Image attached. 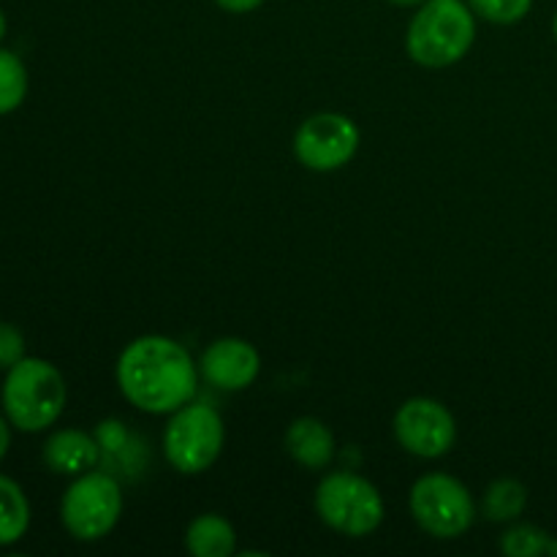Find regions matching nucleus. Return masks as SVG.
Wrapping results in <instances>:
<instances>
[{"instance_id": "nucleus-21", "label": "nucleus", "mask_w": 557, "mask_h": 557, "mask_svg": "<svg viewBox=\"0 0 557 557\" xmlns=\"http://www.w3.org/2000/svg\"><path fill=\"white\" fill-rule=\"evenodd\" d=\"M223 11H232V14H248V11L259 9L264 0H215Z\"/></svg>"}, {"instance_id": "nucleus-19", "label": "nucleus", "mask_w": 557, "mask_h": 557, "mask_svg": "<svg viewBox=\"0 0 557 557\" xmlns=\"http://www.w3.org/2000/svg\"><path fill=\"white\" fill-rule=\"evenodd\" d=\"M468 5L473 9V14L493 25H515V22L525 20L533 0H468Z\"/></svg>"}, {"instance_id": "nucleus-7", "label": "nucleus", "mask_w": 557, "mask_h": 557, "mask_svg": "<svg viewBox=\"0 0 557 557\" xmlns=\"http://www.w3.org/2000/svg\"><path fill=\"white\" fill-rule=\"evenodd\" d=\"M411 515L430 536L457 539L473 525L476 506L460 479L449 473H428L411 490Z\"/></svg>"}, {"instance_id": "nucleus-23", "label": "nucleus", "mask_w": 557, "mask_h": 557, "mask_svg": "<svg viewBox=\"0 0 557 557\" xmlns=\"http://www.w3.org/2000/svg\"><path fill=\"white\" fill-rule=\"evenodd\" d=\"M389 3H395V5H422L424 0H389Z\"/></svg>"}, {"instance_id": "nucleus-17", "label": "nucleus", "mask_w": 557, "mask_h": 557, "mask_svg": "<svg viewBox=\"0 0 557 557\" xmlns=\"http://www.w3.org/2000/svg\"><path fill=\"white\" fill-rule=\"evenodd\" d=\"M27 71L14 52L0 49V114H9L25 101Z\"/></svg>"}, {"instance_id": "nucleus-1", "label": "nucleus", "mask_w": 557, "mask_h": 557, "mask_svg": "<svg viewBox=\"0 0 557 557\" xmlns=\"http://www.w3.org/2000/svg\"><path fill=\"white\" fill-rule=\"evenodd\" d=\"M117 386L139 411L174 413L194 397L196 364L172 337H136L117 359Z\"/></svg>"}, {"instance_id": "nucleus-9", "label": "nucleus", "mask_w": 557, "mask_h": 557, "mask_svg": "<svg viewBox=\"0 0 557 557\" xmlns=\"http://www.w3.org/2000/svg\"><path fill=\"white\" fill-rule=\"evenodd\" d=\"M395 435L406 451L435 460L455 446L457 424L449 408L433 397H411L397 408Z\"/></svg>"}, {"instance_id": "nucleus-5", "label": "nucleus", "mask_w": 557, "mask_h": 557, "mask_svg": "<svg viewBox=\"0 0 557 557\" xmlns=\"http://www.w3.org/2000/svg\"><path fill=\"white\" fill-rule=\"evenodd\" d=\"M223 438H226V430L215 408L205 403H194V406L185 403L169 419L166 433H163V451L180 473L194 476V473L207 471L221 457Z\"/></svg>"}, {"instance_id": "nucleus-15", "label": "nucleus", "mask_w": 557, "mask_h": 557, "mask_svg": "<svg viewBox=\"0 0 557 557\" xmlns=\"http://www.w3.org/2000/svg\"><path fill=\"white\" fill-rule=\"evenodd\" d=\"M27 522H30V506L20 484L0 476V547L14 544L25 536Z\"/></svg>"}, {"instance_id": "nucleus-6", "label": "nucleus", "mask_w": 557, "mask_h": 557, "mask_svg": "<svg viewBox=\"0 0 557 557\" xmlns=\"http://www.w3.org/2000/svg\"><path fill=\"white\" fill-rule=\"evenodd\" d=\"M123 515V490L107 471L82 473L63 495L60 517L79 542H98L117 525Z\"/></svg>"}, {"instance_id": "nucleus-12", "label": "nucleus", "mask_w": 557, "mask_h": 557, "mask_svg": "<svg viewBox=\"0 0 557 557\" xmlns=\"http://www.w3.org/2000/svg\"><path fill=\"white\" fill-rule=\"evenodd\" d=\"M286 451L305 468H326L335 457V435L313 417L294 419L286 430Z\"/></svg>"}, {"instance_id": "nucleus-26", "label": "nucleus", "mask_w": 557, "mask_h": 557, "mask_svg": "<svg viewBox=\"0 0 557 557\" xmlns=\"http://www.w3.org/2000/svg\"><path fill=\"white\" fill-rule=\"evenodd\" d=\"M553 33H555V41H557V14H555V20H553Z\"/></svg>"}, {"instance_id": "nucleus-16", "label": "nucleus", "mask_w": 557, "mask_h": 557, "mask_svg": "<svg viewBox=\"0 0 557 557\" xmlns=\"http://www.w3.org/2000/svg\"><path fill=\"white\" fill-rule=\"evenodd\" d=\"M528 490L515 479H498L484 493V515L490 522H511L525 511Z\"/></svg>"}, {"instance_id": "nucleus-4", "label": "nucleus", "mask_w": 557, "mask_h": 557, "mask_svg": "<svg viewBox=\"0 0 557 557\" xmlns=\"http://www.w3.org/2000/svg\"><path fill=\"white\" fill-rule=\"evenodd\" d=\"M315 511L332 531L362 539L384 522V498L359 473L335 471L315 487Z\"/></svg>"}, {"instance_id": "nucleus-11", "label": "nucleus", "mask_w": 557, "mask_h": 557, "mask_svg": "<svg viewBox=\"0 0 557 557\" xmlns=\"http://www.w3.org/2000/svg\"><path fill=\"white\" fill-rule=\"evenodd\" d=\"M44 462L54 473L82 476L101 462V446L96 435H87L82 430H60L44 446Z\"/></svg>"}, {"instance_id": "nucleus-13", "label": "nucleus", "mask_w": 557, "mask_h": 557, "mask_svg": "<svg viewBox=\"0 0 557 557\" xmlns=\"http://www.w3.org/2000/svg\"><path fill=\"white\" fill-rule=\"evenodd\" d=\"M96 441L101 446V462H103V471L107 473H128L131 471H139L141 468V451L139 441L125 430V424L120 419H107L96 428Z\"/></svg>"}, {"instance_id": "nucleus-3", "label": "nucleus", "mask_w": 557, "mask_h": 557, "mask_svg": "<svg viewBox=\"0 0 557 557\" xmlns=\"http://www.w3.org/2000/svg\"><path fill=\"white\" fill-rule=\"evenodd\" d=\"M63 406V375L44 359L25 357L5 375L3 408L14 428L25 430V433H38L58 422Z\"/></svg>"}, {"instance_id": "nucleus-10", "label": "nucleus", "mask_w": 557, "mask_h": 557, "mask_svg": "<svg viewBox=\"0 0 557 557\" xmlns=\"http://www.w3.org/2000/svg\"><path fill=\"white\" fill-rule=\"evenodd\" d=\"M199 368L207 384H212L215 389L243 392L259 379L261 357L248 341L221 337L212 346H207V351L199 359Z\"/></svg>"}, {"instance_id": "nucleus-25", "label": "nucleus", "mask_w": 557, "mask_h": 557, "mask_svg": "<svg viewBox=\"0 0 557 557\" xmlns=\"http://www.w3.org/2000/svg\"><path fill=\"white\" fill-rule=\"evenodd\" d=\"M547 555H555L557 557V542L553 539V544H549V553Z\"/></svg>"}, {"instance_id": "nucleus-18", "label": "nucleus", "mask_w": 557, "mask_h": 557, "mask_svg": "<svg viewBox=\"0 0 557 557\" xmlns=\"http://www.w3.org/2000/svg\"><path fill=\"white\" fill-rule=\"evenodd\" d=\"M553 539L536 525H515L500 539V549L509 557H539L549 553Z\"/></svg>"}, {"instance_id": "nucleus-20", "label": "nucleus", "mask_w": 557, "mask_h": 557, "mask_svg": "<svg viewBox=\"0 0 557 557\" xmlns=\"http://www.w3.org/2000/svg\"><path fill=\"white\" fill-rule=\"evenodd\" d=\"M25 359V337L16 326L0 324V368L11 370Z\"/></svg>"}, {"instance_id": "nucleus-24", "label": "nucleus", "mask_w": 557, "mask_h": 557, "mask_svg": "<svg viewBox=\"0 0 557 557\" xmlns=\"http://www.w3.org/2000/svg\"><path fill=\"white\" fill-rule=\"evenodd\" d=\"M5 33V20H3V11H0V38H3Z\"/></svg>"}, {"instance_id": "nucleus-22", "label": "nucleus", "mask_w": 557, "mask_h": 557, "mask_svg": "<svg viewBox=\"0 0 557 557\" xmlns=\"http://www.w3.org/2000/svg\"><path fill=\"white\" fill-rule=\"evenodd\" d=\"M9 444H11L9 424H5V419L0 417V460H3V457H5V451H9Z\"/></svg>"}, {"instance_id": "nucleus-14", "label": "nucleus", "mask_w": 557, "mask_h": 557, "mask_svg": "<svg viewBox=\"0 0 557 557\" xmlns=\"http://www.w3.org/2000/svg\"><path fill=\"white\" fill-rule=\"evenodd\" d=\"M185 549L194 557H228L237 549V533L226 517L201 515L185 531Z\"/></svg>"}, {"instance_id": "nucleus-8", "label": "nucleus", "mask_w": 557, "mask_h": 557, "mask_svg": "<svg viewBox=\"0 0 557 557\" xmlns=\"http://www.w3.org/2000/svg\"><path fill=\"white\" fill-rule=\"evenodd\" d=\"M357 123L346 114L321 112L305 120L294 134V156L310 172H337L359 150Z\"/></svg>"}, {"instance_id": "nucleus-2", "label": "nucleus", "mask_w": 557, "mask_h": 557, "mask_svg": "<svg viewBox=\"0 0 557 557\" xmlns=\"http://www.w3.org/2000/svg\"><path fill=\"white\" fill-rule=\"evenodd\" d=\"M476 41L473 9L462 0H424L406 33L408 58L424 69L460 63Z\"/></svg>"}]
</instances>
